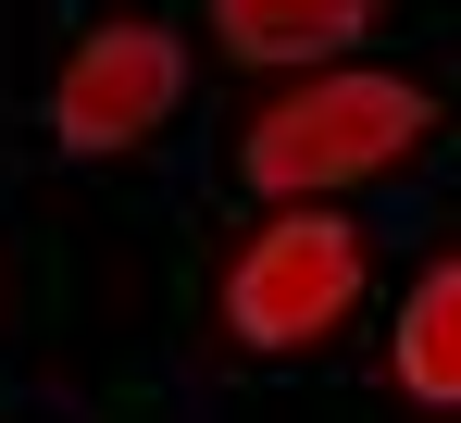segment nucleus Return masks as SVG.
<instances>
[{
    "label": "nucleus",
    "instance_id": "obj_1",
    "mask_svg": "<svg viewBox=\"0 0 461 423\" xmlns=\"http://www.w3.org/2000/svg\"><path fill=\"white\" fill-rule=\"evenodd\" d=\"M411 138H424V87H399V75H324V87L275 100V112L249 125V187H262V200H312V187H337V175L399 162Z\"/></svg>",
    "mask_w": 461,
    "mask_h": 423
},
{
    "label": "nucleus",
    "instance_id": "obj_2",
    "mask_svg": "<svg viewBox=\"0 0 461 423\" xmlns=\"http://www.w3.org/2000/svg\"><path fill=\"white\" fill-rule=\"evenodd\" d=\"M349 299H362V237L324 224V212H287V224L249 237V262H237V286H225V324L249 349H300Z\"/></svg>",
    "mask_w": 461,
    "mask_h": 423
},
{
    "label": "nucleus",
    "instance_id": "obj_3",
    "mask_svg": "<svg viewBox=\"0 0 461 423\" xmlns=\"http://www.w3.org/2000/svg\"><path fill=\"white\" fill-rule=\"evenodd\" d=\"M175 87H187V63H175L162 25H100L76 63H63L50 125H63V149H125V138H150L162 112H175Z\"/></svg>",
    "mask_w": 461,
    "mask_h": 423
},
{
    "label": "nucleus",
    "instance_id": "obj_4",
    "mask_svg": "<svg viewBox=\"0 0 461 423\" xmlns=\"http://www.w3.org/2000/svg\"><path fill=\"white\" fill-rule=\"evenodd\" d=\"M212 25H225L237 63H312V50L362 38V25H375V0H212Z\"/></svg>",
    "mask_w": 461,
    "mask_h": 423
},
{
    "label": "nucleus",
    "instance_id": "obj_5",
    "mask_svg": "<svg viewBox=\"0 0 461 423\" xmlns=\"http://www.w3.org/2000/svg\"><path fill=\"white\" fill-rule=\"evenodd\" d=\"M399 386L461 411V262H437L411 286V311H399Z\"/></svg>",
    "mask_w": 461,
    "mask_h": 423
}]
</instances>
